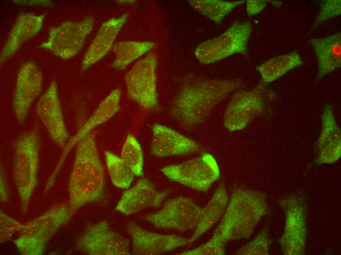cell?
Returning a JSON list of instances; mask_svg holds the SVG:
<instances>
[{
	"label": "cell",
	"instance_id": "6da1fadb",
	"mask_svg": "<svg viewBox=\"0 0 341 255\" xmlns=\"http://www.w3.org/2000/svg\"><path fill=\"white\" fill-rule=\"evenodd\" d=\"M104 170L95 134L91 132L77 144L69 183V207L73 214L83 205L102 197Z\"/></svg>",
	"mask_w": 341,
	"mask_h": 255
},
{
	"label": "cell",
	"instance_id": "7a4b0ae2",
	"mask_svg": "<svg viewBox=\"0 0 341 255\" xmlns=\"http://www.w3.org/2000/svg\"><path fill=\"white\" fill-rule=\"evenodd\" d=\"M240 83L232 80H204L184 86L175 98L171 114L184 127L198 125Z\"/></svg>",
	"mask_w": 341,
	"mask_h": 255
},
{
	"label": "cell",
	"instance_id": "3957f363",
	"mask_svg": "<svg viewBox=\"0 0 341 255\" xmlns=\"http://www.w3.org/2000/svg\"><path fill=\"white\" fill-rule=\"evenodd\" d=\"M268 213L264 193L238 189L232 193L215 231L224 244L231 240L247 238L260 220Z\"/></svg>",
	"mask_w": 341,
	"mask_h": 255
},
{
	"label": "cell",
	"instance_id": "277c9868",
	"mask_svg": "<svg viewBox=\"0 0 341 255\" xmlns=\"http://www.w3.org/2000/svg\"><path fill=\"white\" fill-rule=\"evenodd\" d=\"M73 214L69 206H54L23 224L14 243L22 255H40L45 251L49 240L70 220Z\"/></svg>",
	"mask_w": 341,
	"mask_h": 255
},
{
	"label": "cell",
	"instance_id": "5b68a950",
	"mask_svg": "<svg viewBox=\"0 0 341 255\" xmlns=\"http://www.w3.org/2000/svg\"><path fill=\"white\" fill-rule=\"evenodd\" d=\"M39 156V136L33 130L17 141L14 156V180L24 213L27 212L37 182Z\"/></svg>",
	"mask_w": 341,
	"mask_h": 255
},
{
	"label": "cell",
	"instance_id": "8992f818",
	"mask_svg": "<svg viewBox=\"0 0 341 255\" xmlns=\"http://www.w3.org/2000/svg\"><path fill=\"white\" fill-rule=\"evenodd\" d=\"M252 30L250 22H235L220 35L199 44L195 56L200 62L207 64L235 53L246 54Z\"/></svg>",
	"mask_w": 341,
	"mask_h": 255
},
{
	"label": "cell",
	"instance_id": "52a82bcc",
	"mask_svg": "<svg viewBox=\"0 0 341 255\" xmlns=\"http://www.w3.org/2000/svg\"><path fill=\"white\" fill-rule=\"evenodd\" d=\"M161 172L170 180L200 191H207L219 177L215 158L210 154L174 165L167 166Z\"/></svg>",
	"mask_w": 341,
	"mask_h": 255
},
{
	"label": "cell",
	"instance_id": "ba28073f",
	"mask_svg": "<svg viewBox=\"0 0 341 255\" xmlns=\"http://www.w3.org/2000/svg\"><path fill=\"white\" fill-rule=\"evenodd\" d=\"M281 204L285 214L284 231L279 240L283 255H303L305 253L307 229V207L303 198L292 194Z\"/></svg>",
	"mask_w": 341,
	"mask_h": 255
},
{
	"label": "cell",
	"instance_id": "9c48e42d",
	"mask_svg": "<svg viewBox=\"0 0 341 255\" xmlns=\"http://www.w3.org/2000/svg\"><path fill=\"white\" fill-rule=\"evenodd\" d=\"M157 63L156 54L149 52L134 64L125 77L128 95L146 109H153L158 103Z\"/></svg>",
	"mask_w": 341,
	"mask_h": 255
},
{
	"label": "cell",
	"instance_id": "30bf717a",
	"mask_svg": "<svg viewBox=\"0 0 341 255\" xmlns=\"http://www.w3.org/2000/svg\"><path fill=\"white\" fill-rule=\"evenodd\" d=\"M201 210L192 199L179 196L167 201L158 211L143 218L158 228L185 232L195 230Z\"/></svg>",
	"mask_w": 341,
	"mask_h": 255
},
{
	"label": "cell",
	"instance_id": "8fae6325",
	"mask_svg": "<svg viewBox=\"0 0 341 255\" xmlns=\"http://www.w3.org/2000/svg\"><path fill=\"white\" fill-rule=\"evenodd\" d=\"M94 26V18L88 16L79 22L67 21L50 28L48 40L40 48L47 49L63 59H69L83 48Z\"/></svg>",
	"mask_w": 341,
	"mask_h": 255
},
{
	"label": "cell",
	"instance_id": "7c38bea8",
	"mask_svg": "<svg viewBox=\"0 0 341 255\" xmlns=\"http://www.w3.org/2000/svg\"><path fill=\"white\" fill-rule=\"evenodd\" d=\"M77 248L90 255H131L129 241L103 220L88 226L78 238Z\"/></svg>",
	"mask_w": 341,
	"mask_h": 255
},
{
	"label": "cell",
	"instance_id": "4fadbf2b",
	"mask_svg": "<svg viewBox=\"0 0 341 255\" xmlns=\"http://www.w3.org/2000/svg\"><path fill=\"white\" fill-rule=\"evenodd\" d=\"M263 84L248 90L235 93L229 102L223 116L224 127L230 131L241 130L263 112Z\"/></svg>",
	"mask_w": 341,
	"mask_h": 255
},
{
	"label": "cell",
	"instance_id": "5bb4252c",
	"mask_svg": "<svg viewBox=\"0 0 341 255\" xmlns=\"http://www.w3.org/2000/svg\"><path fill=\"white\" fill-rule=\"evenodd\" d=\"M126 229L132 239L134 255H158L190 244V239L151 232L133 222L127 223Z\"/></svg>",
	"mask_w": 341,
	"mask_h": 255
},
{
	"label": "cell",
	"instance_id": "9a60e30c",
	"mask_svg": "<svg viewBox=\"0 0 341 255\" xmlns=\"http://www.w3.org/2000/svg\"><path fill=\"white\" fill-rule=\"evenodd\" d=\"M36 113L52 141L64 148L69 134L66 129L57 94V86L53 80L38 101Z\"/></svg>",
	"mask_w": 341,
	"mask_h": 255
},
{
	"label": "cell",
	"instance_id": "2e32d148",
	"mask_svg": "<svg viewBox=\"0 0 341 255\" xmlns=\"http://www.w3.org/2000/svg\"><path fill=\"white\" fill-rule=\"evenodd\" d=\"M42 80V73L34 62H27L20 69L13 102V111L20 123L24 122L31 103L39 95Z\"/></svg>",
	"mask_w": 341,
	"mask_h": 255
},
{
	"label": "cell",
	"instance_id": "e0dca14e",
	"mask_svg": "<svg viewBox=\"0 0 341 255\" xmlns=\"http://www.w3.org/2000/svg\"><path fill=\"white\" fill-rule=\"evenodd\" d=\"M150 152L158 157L190 154L198 151V144L177 131L160 124L152 127Z\"/></svg>",
	"mask_w": 341,
	"mask_h": 255
},
{
	"label": "cell",
	"instance_id": "ac0fdd59",
	"mask_svg": "<svg viewBox=\"0 0 341 255\" xmlns=\"http://www.w3.org/2000/svg\"><path fill=\"white\" fill-rule=\"evenodd\" d=\"M121 91L119 89L112 91L99 104L84 125L70 139L64 148L61 158L50 177L54 180L68 152L83 138L97 126L106 122L113 117L120 109Z\"/></svg>",
	"mask_w": 341,
	"mask_h": 255
},
{
	"label": "cell",
	"instance_id": "d6986e66",
	"mask_svg": "<svg viewBox=\"0 0 341 255\" xmlns=\"http://www.w3.org/2000/svg\"><path fill=\"white\" fill-rule=\"evenodd\" d=\"M168 194L167 191H159L146 178H143L129 190L123 192L116 209L130 215L151 207L158 206Z\"/></svg>",
	"mask_w": 341,
	"mask_h": 255
},
{
	"label": "cell",
	"instance_id": "ffe728a7",
	"mask_svg": "<svg viewBox=\"0 0 341 255\" xmlns=\"http://www.w3.org/2000/svg\"><path fill=\"white\" fill-rule=\"evenodd\" d=\"M127 16L128 14H124L111 18L102 24L84 55L81 63L82 71L98 62L109 51Z\"/></svg>",
	"mask_w": 341,
	"mask_h": 255
},
{
	"label": "cell",
	"instance_id": "44dd1931",
	"mask_svg": "<svg viewBox=\"0 0 341 255\" xmlns=\"http://www.w3.org/2000/svg\"><path fill=\"white\" fill-rule=\"evenodd\" d=\"M44 16L28 13L20 15L15 21L0 53L2 64L14 55L27 40L42 28Z\"/></svg>",
	"mask_w": 341,
	"mask_h": 255
},
{
	"label": "cell",
	"instance_id": "7402d4cb",
	"mask_svg": "<svg viewBox=\"0 0 341 255\" xmlns=\"http://www.w3.org/2000/svg\"><path fill=\"white\" fill-rule=\"evenodd\" d=\"M309 42L313 47L317 62V80L341 68V32L323 38H312Z\"/></svg>",
	"mask_w": 341,
	"mask_h": 255
},
{
	"label": "cell",
	"instance_id": "603a6c76",
	"mask_svg": "<svg viewBox=\"0 0 341 255\" xmlns=\"http://www.w3.org/2000/svg\"><path fill=\"white\" fill-rule=\"evenodd\" d=\"M228 197L224 185H219L207 204L202 208L197 225L190 238V244L207 232L222 217L227 204Z\"/></svg>",
	"mask_w": 341,
	"mask_h": 255
},
{
	"label": "cell",
	"instance_id": "cb8c5ba5",
	"mask_svg": "<svg viewBox=\"0 0 341 255\" xmlns=\"http://www.w3.org/2000/svg\"><path fill=\"white\" fill-rule=\"evenodd\" d=\"M303 65L297 51L279 55L264 62L256 67L264 83L273 82L289 71Z\"/></svg>",
	"mask_w": 341,
	"mask_h": 255
},
{
	"label": "cell",
	"instance_id": "d4e9b609",
	"mask_svg": "<svg viewBox=\"0 0 341 255\" xmlns=\"http://www.w3.org/2000/svg\"><path fill=\"white\" fill-rule=\"evenodd\" d=\"M155 43L149 41H122L113 47L115 58L112 65L122 69L153 48Z\"/></svg>",
	"mask_w": 341,
	"mask_h": 255
},
{
	"label": "cell",
	"instance_id": "484cf974",
	"mask_svg": "<svg viewBox=\"0 0 341 255\" xmlns=\"http://www.w3.org/2000/svg\"><path fill=\"white\" fill-rule=\"evenodd\" d=\"M244 0L226 1L219 0H191L189 4L199 13L219 25L235 7Z\"/></svg>",
	"mask_w": 341,
	"mask_h": 255
},
{
	"label": "cell",
	"instance_id": "4316f807",
	"mask_svg": "<svg viewBox=\"0 0 341 255\" xmlns=\"http://www.w3.org/2000/svg\"><path fill=\"white\" fill-rule=\"evenodd\" d=\"M105 156L112 183L118 188L127 189L134 178L133 171L121 157L111 152L105 151Z\"/></svg>",
	"mask_w": 341,
	"mask_h": 255
},
{
	"label": "cell",
	"instance_id": "83f0119b",
	"mask_svg": "<svg viewBox=\"0 0 341 255\" xmlns=\"http://www.w3.org/2000/svg\"><path fill=\"white\" fill-rule=\"evenodd\" d=\"M321 129L316 145L318 153L325 146L341 138V129L336 122L333 107L326 104L321 116Z\"/></svg>",
	"mask_w": 341,
	"mask_h": 255
},
{
	"label": "cell",
	"instance_id": "f1b7e54d",
	"mask_svg": "<svg viewBox=\"0 0 341 255\" xmlns=\"http://www.w3.org/2000/svg\"><path fill=\"white\" fill-rule=\"evenodd\" d=\"M121 158L137 176L143 174L144 158L139 142L131 134H128L122 148Z\"/></svg>",
	"mask_w": 341,
	"mask_h": 255
},
{
	"label": "cell",
	"instance_id": "f546056e",
	"mask_svg": "<svg viewBox=\"0 0 341 255\" xmlns=\"http://www.w3.org/2000/svg\"><path fill=\"white\" fill-rule=\"evenodd\" d=\"M271 240L268 230H262L249 243L237 250V255H268Z\"/></svg>",
	"mask_w": 341,
	"mask_h": 255
},
{
	"label": "cell",
	"instance_id": "4dcf8cb0",
	"mask_svg": "<svg viewBox=\"0 0 341 255\" xmlns=\"http://www.w3.org/2000/svg\"><path fill=\"white\" fill-rule=\"evenodd\" d=\"M224 243L215 231L212 238L198 247L178 254L181 255H222L225 254Z\"/></svg>",
	"mask_w": 341,
	"mask_h": 255
},
{
	"label": "cell",
	"instance_id": "1f68e13d",
	"mask_svg": "<svg viewBox=\"0 0 341 255\" xmlns=\"http://www.w3.org/2000/svg\"><path fill=\"white\" fill-rule=\"evenodd\" d=\"M341 14V0H326L320 3L319 9L314 20L311 30L331 18Z\"/></svg>",
	"mask_w": 341,
	"mask_h": 255
},
{
	"label": "cell",
	"instance_id": "d6a6232c",
	"mask_svg": "<svg viewBox=\"0 0 341 255\" xmlns=\"http://www.w3.org/2000/svg\"><path fill=\"white\" fill-rule=\"evenodd\" d=\"M341 155V138L325 146L317 154L316 163L318 165L331 164L337 161Z\"/></svg>",
	"mask_w": 341,
	"mask_h": 255
},
{
	"label": "cell",
	"instance_id": "836d02e7",
	"mask_svg": "<svg viewBox=\"0 0 341 255\" xmlns=\"http://www.w3.org/2000/svg\"><path fill=\"white\" fill-rule=\"evenodd\" d=\"M0 241L4 242L8 241L17 232H19L23 224L4 213L1 210L0 213Z\"/></svg>",
	"mask_w": 341,
	"mask_h": 255
},
{
	"label": "cell",
	"instance_id": "e575fe53",
	"mask_svg": "<svg viewBox=\"0 0 341 255\" xmlns=\"http://www.w3.org/2000/svg\"><path fill=\"white\" fill-rule=\"evenodd\" d=\"M267 0H247L246 1V10L249 16L256 15L261 12L266 6Z\"/></svg>",
	"mask_w": 341,
	"mask_h": 255
},
{
	"label": "cell",
	"instance_id": "d590c367",
	"mask_svg": "<svg viewBox=\"0 0 341 255\" xmlns=\"http://www.w3.org/2000/svg\"><path fill=\"white\" fill-rule=\"evenodd\" d=\"M0 200L2 202H6L8 200V194L7 186L5 177L3 176V173L1 172L0 174Z\"/></svg>",
	"mask_w": 341,
	"mask_h": 255
},
{
	"label": "cell",
	"instance_id": "8d00e7d4",
	"mask_svg": "<svg viewBox=\"0 0 341 255\" xmlns=\"http://www.w3.org/2000/svg\"><path fill=\"white\" fill-rule=\"evenodd\" d=\"M268 2L270 3L271 5L276 7H281L283 4V1H282L268 0Z\"/></svg>",
	"mask_w": 341,
	"mask_h": 255
}]
</instances>
